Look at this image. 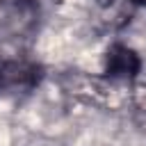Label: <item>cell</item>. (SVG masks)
Here are the masks:
<instances>
[{"label": "cell", "mask_w": 146, "mask_h": 146, "mask_svg": "<svg viewBox=\"0 0 146 146\" xmlns=\"http://www.w3.org/2000/svg\"><path fill=\"white\" fill-rule=\"evenodd\" d=\"M43 80V66L34 59H0V96H18L34 91Z\"/></svg>", "instance_id": "1"}, {"label": "cell", "mask_w": 146, "mask_h": 146, "mask_svg": "<svg viewBox=\"0 0 146 146\" xmlns=\"http://www.w3.org/2000/svg\"><path fill=\"white\" fill-rule=\"evenodd\" d=\"M141 71V57L125 43H112L103 57V73L114 82H132Z\"/></svg>", "instance_id": "2"}, {"label": "cell", "mask_w": 146, "mask_h": 146, "mask_svg": "<svg viewBox=\"0 0 146 146\" xmlns=\"http://www.w3.org/2000/svg\"><path fill=\"white\" fill-rule=\"evenodd\" d=\"M132 5H137V7H146V0H130Z\"/></svg>", "instance_id": "3"}]
</instances>
